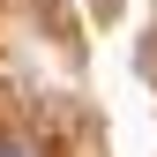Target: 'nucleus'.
<instances>
[{"label": "nucleus", "mask_w": 157, "mask_h": 157, "mask_svg": "<svg viewBox=\"0 0 157 157\" xmlns=\"http://www.w3.org/2000/svg\"><path fill=\"white\" fill-rule=\"evenodd\" d=\"M0 157H30V150H15V142H8V150H0Z\"/></svg>", "instance_id": "nucleus-1"}]
</instances>
